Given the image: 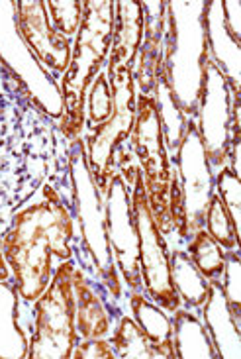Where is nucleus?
I'll return each mask as SVG.
<instances>
[{"label":"nucleus","mask_w":241,"mask_h":359,"mask_svg":"<svg viewBox=\"0 0 241 359\" xmlns=\"http://www.w3.org/2000/svg\"><path fill=\"white\" fill-rule=\"evenodd\" d=\"M75 216L51 183L14 212L2 232V248L14 285L28 304L48 289L59 263L75 259Z\"/></svg>","instance_id":"1"},{"label":"nucleus","mask_w":241,"mask_h":359,"mask_svg":"<svg viewBox=\"0 0 241 359\" xmlns=\"http://www.w3.org/2000/svg\"><path fill=\"white\" fill-rule=\"evenodd\" d=\"M69 151L71 142L61 134L57 122L28 102L18 134L0 147V232L43 183L53 184L73 206Z\"/></svg>","instance_id":"2"},{"label":"nucleus","mask_w":241,"mask_h":359,"mask_svg":"<svg viewBox=\"0 0 241 359\" xmlns=\"http://www.w3.org/2000/svg\"><path fill=\"white\" fill-rule=\"evenodd\" d=\"M69 165L73 183V216L77 226L73 240L75 263L97 285L108 304L118 314H124V289L108 242L104 196L98 191L95 177L90 173L83 136L71 142Z\"/></svg>","instance_id":"3"},{"label":"nucleus","mask_w":241,"mask_h":359,"mask_svg":"<svg viewBox=\"0 0 241 359\" xmlns=\"http://www.w3.org/2000/svg\"><path fill=\"white\" fill-rule=\"evenodd\" d=\"M204 8L206 0H167L161 69L174 104L186 118L196 116L208 61Z\"/></svg>","instance_id":"4"},{"label":"nucleus","mask_w":241,"mask_h":359,"mask_svg":"<svg viewBox=\"0 0 241 359\" xmlns=\"http://www.w3.org/2000/svg\"><path fill=\"white\" fill-rule=\"evenodd\" d=\"M114 28V0H85L83 22L75 36L71 63L61 79L63 116L57 122L67 142H75L85 130V104L92 81L108 61Z\"/></svg>","instance_id":"5"},{"label":"nucleus","mask_w":241,"mask_h":359,"mask_svg":"<svg viewBox=\"0 0 241 359\" xmlns=\"http://www.w3.org/2000/svg\"><path fill=\"white\" fill-rule=\"evenodd\" d=\"M130 146H132L137 165L142 169L145 193H147L155 224L169 243V240H173V228H171V216H169L173 163L165 147L163 130H161L159 112L155 107L153 97H145L137 93L135 124L130 134Z\"/></svg>","instance_id":"6"},{"label":"nucleus","mask_w":241,"mask_h":359,"mask_svg":"<svg viewBox=\"0 0 241 359\" xmlns=\"http://www.w3.org/2000/svg\"><path fill=\"white\" fill-rule=\"evenodd\" d=\"M75 265V259L59 263L48 289L32 302L34 328L28 359H71L78 341L73 299Z\"/></svg>","instance_id":"7"},{"label":"nucleus","mask_w":241,"mask_h":359,"mask_svg":"<svg viewBox=\"0 0 241 359\" xmlns=\"http://www.w3.org/2000/svg\"><path fill=\"white\" fill-rule=\"evenodd\" d=\"M112 88V114L104 124L87 130L85 147L90 173L95 177L98 191L106 194L108 183L116 173V154L120 146L130 142L135 124V90L134 75L130 69H120L108 79Z\"/></svg>","instance_id":"8"},{"label":"nucleus","mask_w":241,"mask_h":359,"mask_svg":"<svg viewBox=\"0 0 241 359\" xmlns=\"http://www.w3.org/2000/svg\"><path fill=\"white\" fill-rule=\"evenodd\" d=\"M130 196H132V212H134V224L139 240V271H142L144 291L157 306H161L167 314H173L177 309L183 306V302L171 281L169 243L153 220L139 165L135 171Z\"/></svg>","instance_id":"9"},{"label":"nucleus","mask_w":241,"mask_h":359,"mask_svg":"<svg viewBox=\"0 0 241 359\" xmlns=\"http://www.w3.org/2000/svg\"><path fill=\"white\" fill-rule=\"evenodd\" d=\"M0 67L8 69L26 87L32 104L51 120L63 116V97L53 79L32 53L18 32L16 0H0Z\"/></svg>","instance_id":"10"},{"label":"nucleus","mask_w":241,"mask_h":359,"mask_svg":"<svg viewBox=\"0 0 241 359\" xmlns=\"http://www.w3.org/2000/svg\"><path fill=\"white\" fill-rule=\"evenodd\" d=\"M233 95L222 71L214 65L208 57L204 65L202 90L196 110V130L204 146V154L214 175L228 165L230 161V147H232V102Z\"/></svg>","instance_id":"11"},{"label":"nucleus","mask_w":241,"mask_h":359,"mask_svg":"<svg viewBox=\"0 0 241 359\" xmlns=\"http://www.w3.org/2000/svg\"><path fill=\"white\" fill-rule=\"evenodd\" d=\"M106 210V233L112 257L118 271L130 292L144 291L142 271H139V240L132 212V196L124 177L114 173L104 194Z\"/></svg>","instance_id":"12"},{"label":"nucleus","mask_w":241,"mask_h":359,"mask_svg":"<svg viewBox=\"0 0 241 359\" xmlns=\"http://www.w3.org/2000/svg\"><path fill=\"white\" fill-rule=\"evenodd\" d=\"M171 163L177 169L183 191L186 230L188 236H193L196 230L204 228V216L214 194V171L208 165L194 118H188L181 146Z\"/></svg>","instance_id":"13"},{"label":"nucleus","mask_w":241,"mask_h":359,"mask_svg":"<svg viewBox=\"0 0 241 359\" xmlns=\"http://www.w3.org/2000/svg\"><path fill=\"white\" fill-rule=\"evenodd\" d=\"M18 32L32 53L53 79H63L71 63L73 39L51 28L46 0H16Z\"/></svg>","instance_id":"14"},{"label":"nucleus","mask_w":241,"mask_h":359,"mask_svg":"<svg viewBox=\"0 0 241 359\" xmlns=\"http://www.w3.org/2000/svg\"><path fill=\"white\" fill-rule=\"evenodd\" d=\"M144 36L134 63L135 90L145 97H153L157 73L163 61L165 26H167V0H144Z\"/></svg>","instance_id":"15"},{"label":"nucleus","mask_w":241,"mask_h":359,"mask_svg":"<svg viewBox=\"0 0 241 359\" xmlns=\"http://www.w3.org/2000/svg\"><path fill=\"white\" fill-rule=\"evenodd\" d=\"M32 328V304L22 301L14 279L0 281V359H28Z\"/></svg>","instance_id":"16"},{"label":"nucleus","mask_w":241,"mask_h":359,"mask_svg":"<svg viewBox=\"0 0 241 359\" xmlns=\"http://www.w3.org/2000/svg\"><path fill=\"white\" fill-rule=\"evenodd\" d=\"M73 299H75V326L78 340L110 338L118 314L98 291V287L75 265L73 271Z\"/></svg>","instance_id":"17"},{"label":"nucleus","mask_w":241,"mask_h":359,"mask_svg":"<svg viewBox=\"0 0 241 359\" xmlns=\"http://www.w3.org/2000/svg\"><path fill=\"white\" fill-rule=\"evenodd\" d=\"M204 29L208 57L222 71L233 95L241 97V48L223 24L222 0H206Z\"/></svg>","instance_id":"18"},{"label":"nucleus","mask_w":241,"mask_h":359,"mask_svg":"<svg viewBox=\"0 0 241 359\" xmlns=\"http://www.w3.org/2000/svg\"><path fill=\"white\" fill-rule=\"evenodd\" d=\"M144 36V12L137 0L114 2V28L112 43L106 61V77L110 79L120 69L134 71L135 55Z\"/></svg>","instance_id":"19"},{"label":"nucleus","mask_w":241,"mask_h":359,"mask_svg":"<svg viewBox=\"0 0 241 359\" xmlns=\"http://www.w3.org/2000/svg\"><path fill=\"white\" fill-rule=\"evenodd\" d=\"M200 309L204 328L212 340L218 358L241 359L240 322L233 318L230 304L223 297L220 279H208V297Z\"/></svg>","instance_id":"20"},{"label":"nucleus","mask_w":241,"mask_h":359,"mask_svg":"<svg viewBox=\"0 0 241 359\" xmlns=\"http://www.w3.org/2000/svg\"><path fill=\"white\" fill-rule=\"evenodd\" d=\"M132 318L137 322L145 338L149 340L157 359H174L173 348V324L169 314L157 306L151 299H147L144 292H130L128 297Z\"/></svg>","instance_id":"21"},{"label":"nucleus","mask_w":241,"mask_h":359,"mask_svg":"<svg viewBox=\"0 0 241 359\" xmlns=\"http://www.w3.org/2000/svg\"><path fill=\"white\" fill-rule=\"evenodd\" d=\"M173 348L179 359H218L214 344L198 320L188 309H177L173 312Z\"/></svg>","instance_id":"22"},{"label":"nucleus","mask_w":241,"mask_h":359,"mask_svg":"<svg viewBox=\"0 0 241 359\" xmlns=\"http://www.w3.org/2000/svg\"><path fill=\"white\" fill-rule=\"evenodd\" d=\"M169 263H171V281L179 299L188 311H198L208 297V279H204L202 273L196 269L188 253L174 248L169 253Z\"/></svg>","instance_id":"23"},{"label":"nucleus","mask_w":241,"mask_h":359,"mask_svg":"<svg viewBox=\"0 0 241 359\" xmlns=\"http://www.w3.org/2000/svg\"><path fill=\"white\" fill-rule=\"evenodd\" d=\"M153 100L155 107H157V112H159V122H161V130H163L167 154H169V159H174L177 149L181 146V140L184 136L188 118L184 116L183 112L177 108V104H174L173 97L169 93V87H167V81H165L163 69L161 67H159L157 81H155Z\"/></svg>","instance_id":"24"},{"label":"nucleus","mask_w":241,"mask_h":359,"mask_svg":"<svg viewBox=\"0 0 241 359\" xmlns=\"http://www.w3.org/2000/svg\"><path fill=\"white\" fill-rule=\"evenodd\" d=\"M110 344L114 348L116 358L120 359H157L149 340L145 338L137 322L122 314L116 320V328L110 334Z\"/></svg>","instance_id":"25"},{"label":"nucleus","mask_w":241,"mask_h":359,"mask_svg":"<svg viewBox=\"0 0 241 359\" xmlns=\"http://www.w3.org/2000/svg\"><path fill=\"white\" fill-rule=\"evenodd\" d=\"M186 253L196 265V269L202 273L204 279H220L222 277L226 252L220 248V243L206 232V228L196 230L188 238Z\"/></svg>","instance_id":"26"},{"label":"nucleus","mask_w":241,"mask_h":359,"mask_svg":"<svg viewBox=\"0 0 241 359\" xmlns=\"http://www.w3.org/2000/svg\"><path fill=\"white\" fill-rule=\"evenodd\" d=\"M204 228L212 236L216 242L220 243L223 252L240 250V232L233 228L232 218L226 210V206L220 201V196L214 193L208 204V210L204 216Z\"/></svg>","instance_id":"27"},{"label":"nucleus","mask_w":241,"mask_h":359,"mask_svg":"<svg viewBox=\"0 0 241 359\" xmlns=\"http://www.w3.org/2000/svg\"><path fill=\"white\" fill-rule=\"evenodd\" d=\"M110 114H112V88L108 83L106 71H100L87 93L85 128L92 130V128L104 124Z\"/></svg>","instance_id":"28"},{"label":"nucleus","mask_w":241,"mask_h":359,"mask_svg":"<svg viewBox=\"0 0 241 359\" xmlns=\"http://www.w3.org/2000/svg\"><path fill=\"white\" fill-rule=\"evenodd\" d=\"M46 8L51 28L67 39H75L83 22L85 0H46Z\"/></svg>","instance_id":"29"},{"label":"nucleus","mask_w":241,"mask_h":359,"mask_svg":"<svg viewBox=\"0 0 241 359\" xmlns=\"http://www.w3.org/2000/svg\"><path fill=\"white\" fill-rule=\"evenodd\" d=\"M214 189L216 194L220 196V201L226 206V210L232 218L233 228L240 232L241 226V183L240 177L232 171V167H222L216 177H214Z\"/></svg>","instance_id":"30"},{"label":"nucleus","mask_w":241,"mask_h":359,"mask_svg":"<svg viewBox=\"0 0 241 359\" xmlns=\"http://www.w3.org/2000/svg\"><path fill=\"white\" fill-rule=\"evenodd\" d=\"M222 292L230 304L233 318L241 324V253L240 250L226 252L223 271L220 277Z\"/></svg>","instance_id":"31"},{"label":"nucleus","mask_w":241,"mask_h":359,"mask_svg":"<svg viewBox=\"0 0 241 359\" xmlns=\"http://www.w3.org/2000/svg\"><path fill=\"white\" fill-rule=\"evenodd\" d=\"M71 359H116V353L108 338H92L78 340Z\"/></svg>","instance_id":"32"},{"label":"nucleus","mask_w":241,"mask_h":359,"mask_svg":"<svg viewBox=\"0 0 241 359\" xmlns=\"http://www.w3.org/2000/svg\"><path fill=\"white\" fill-rule=\"evenodd\" d=\"M223 24L237 43L241 41V2L240 0H222Z\"/></svg>","instance_id":"33"},{"label":"nucleus","mask_w":241,"mask_h":359,"mask_svg":"<svg viewBox=\"0 0 241 359\" xmlns=\"http://www.w3.org/2000/svg\"><path fill=\"white\" fill-rule=\"evenodd\" d=\"M12 279V273H10L8 263L4 257V248H2V232H0V281H8Z\"/></svg>","instance_id":"34"}]
</instances>
